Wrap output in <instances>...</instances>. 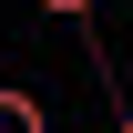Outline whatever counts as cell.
I'll return each mask as SVG.
<instances>
[{
    "instance_id": "cell-3",
    "label": "cell",
    "mask_w": 133,
    "mask_h": 133,
    "mask_svg": "<svg viewBox=\"0 0 133 133\" xmlns=\"http://www.w3.org/2000/svg\"><path fill=\"white\" fill-rule=\"evenodd\" d=\"M113 133H133V113H113Z\"/></svg>"
},
{
    "instance_id": "cell-1",
    "label": "cell",
    "mask_w": 133,
    "mask_h": 133,
    "mask_svg": "<svg viewBox=\"0 0 133 133\" xmlns=\"http://www.w3.org/2000/svg\"><path fill=\"white\" fill-rule=\"evenodd\" d=\"M0 133H51V113H41V92L0 82Z\"/></svg>"
},
{
    "instance_id": "cell-2",
    "label": "cell",
    "mask_w": 133,
    "mask_h": 133,
    "mask_svg": "<svg viewBox=\"0 0 133 133\" xmlns=\"http://www.w3.org/2000/svg\"><path fill=\"white\" fill-rule=\"evenodd\" d=\"M31 10H51V21H92L102 0H31Z\"/></svg>"
}]
</instances>
